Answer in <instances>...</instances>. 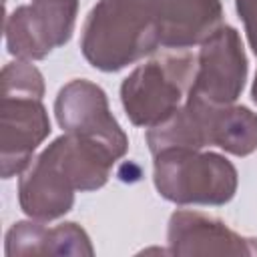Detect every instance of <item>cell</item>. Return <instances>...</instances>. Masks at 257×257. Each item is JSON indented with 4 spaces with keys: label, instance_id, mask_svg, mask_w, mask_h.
Segmentation results:
<instances>
[{
    "label": "cell",
    "instance_id": "8992f818",
    "mask_svg": "<svg viewBox=\"0 0 257 257\" xmlns=\"http://www.w3.org/2000/svg\"><path fill=\"white\" fill-rule=\"evenodd\" d=\"M159 20L161 42L167 46H187L203 36H211L221 20L217 0H153Z\"/></svg>",
    "mask_w": 257,
    "mask_h": 257
},
{
    "label": "cell",
    "instance_id": "ba28073f",
    "mask_svg": "<svg viewBox=\"0 0 257 257\" xmlns=\"http://www.w3.org/2000/svg\"><path fill=\"white\" fill-rule=\"evenodd\" d=\"M237 8L247 24L251 46L257 52V0H237Z\"/></svg>",
    "mask_w": 257,
    "mask_h": 257
},
{
    "label": "cell",
    "instance_id": "52a82bcc",
    "mask_svg": "<svg viewBox=\"0 0 257 257\" xmlns=\"http://www.w3.org/2000/svg\"><path fill=\"white\" fill-rule=\"evenodd\" d=\"M211 143L245 155L257 147V118L247 108L223 110L221 116H211Z\"/></svg>",
    "mask_w": 257,
    "mask_h": 257
},
{
    "label": "cell",
    "instance_id": "3957f363",
    "mask_svg": "<svg viewBox=\"0 0 257 257\" xmlns=\"http://www.w3.org/2000/svg\"><path fill=\"white\" fill-rule=\"evenodd\" d=\"M245 56L233 28L213 32L201 52V72L191 90V100L205 104L231 102L243 88Z\"/></svg>",
    "mask_w": 257,
    "mask_h": 257
},
{
    "label": "cell",
    "instance_id": "7a4b0ae2",
    "mask_svg": "<svg viewBox=\"0 0 257 257\" xmlns=\"http://www.w3.org/2000/svg\"><path fill=\"white\" fill-rule=\"evenodd\" d=\"M233 173V167L215 155L195 157L183 149H165L157 159V187L173 201L221 203L233 193V185L219 183L213 175Z\"/></svg>",
    "mask_w": 257,
    "mask_h": 257
},
{
    "label": "cell",
    "instance_id": "9c48e42d",
    "mask_svg": "<svg viewBox=\"0 0 257 257\" xmlns=\"http://www.w3.org/2000/svg\"><path fill=\"white\" fill-rule=\"evenodd\" d=\"M253 94H255L253 98H255V102H257V80H255V88H253Z\"/></svg>",
    "mask_w": 257,
    "mask_h": 257
},
{
    "label": "cell",
    "instance_id": "5b68a950",
    "mask_svg": "<svg viewBox=\"0 0 257 257\" xmlns=\"http://www.w3.org/2000/svg\"><path fill=\"white\" fill-rule=\"evenodd\" d=\"M2 96V157L6 173L12 159H16V171L26 163L30 151L48 133V120L36 98Z\"/></svg>",
    "mask_w": 257,
    "mask_h": 257
},
{
    "label": "cell",
    "instance_id": "6da1fadb",
    "mask_svg": "<svg viewBox=\"0 0 257 257\" xmlns=\"http://www.w3.org/2000/svg\"><path fill=\"white\" fill-rule=\"evenodd\" d=\"M161 40L153 0H102L84 28V54L104 70H114L155 48Z\"/></svg>",
    "mask_w": 257,
    "mask_h": 257
},
{
    "label": "cell",
    "instance_id": "277c9868",
    "mask_svg": "<svg viewBox=\"0 0 257 257\" xmlns=\"http://www.w3.org/2000/svg\"><path fill=\"white\" fill-rule=\"evenodd\" d=\"M171 70L151 62L139 68L122 86V102L137 124L153 122L169 116L179 104L181 84L173 82Z\"/></svg>",
    "mask_w": 257,
    "mask_h": 257
}]
</instances>
